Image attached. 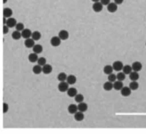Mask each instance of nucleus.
Instances as JSON below:
<instances>
[{"label": "nucleus", "mask_w": 146, "mask_h": 134, "mask_svg": "<svg viewBox=\"0 0 146 134\" xmlns=\"http://www.w3.org/2000/svg\"><path fill=\"white\" fill-rule=\"evenodd\" d=\"M69 85L70 84L67 81H62L58 84V90L60 92H67V90L69 89Z\"/></svg>", "instance_id": "f257e3e1"}, {"label": "nucleus", "mask_w": 146, "mask_h": 134, "mask_svg": "<svg viewBox=\"0 0 146 134\" xmlns=\"http://www.w3.org/2000/svg\"><path fill=\"white\" fill-rule=\"evenodd\" d=\"M61 38L59 36H53L50 40V44L52 45L53 47H57L61 44Z\"/></svg>", "instance_id": "f03ea898"}, {"label": "nucleus", "mask_w": 146, "mask_h": 134, "mask_svg": "<svg viewBox=\"0 0 146 134\" xmlns=\"http://www.w3.org/2000/svg\"><path fill=\"white\" fill-rule=\"evenodd\" d=\"M112 66H113V69L115 70V71H122L124 65L121 61H114Z\"/></svg>", "instance_id": "7ed1b4c3"}, {"label": "nucleus", "mask_w": 146, "mask_h": 134, "mask_svg": "<svg viewBox=\"0 0 146 134\" xmlns=\"http://www.w3.org/2000/svg\"><path fill=\"white\" fill-rule=\"evenodd\" d=\"M103 6H104V5L99 1V2H94L92 8H93L94 12H101L102 9H103Z\"/></svg>", "instance_id": "20e7f679"}, {"label": "nucleus", "mask_w": 146, "mask_h": 134, "mask_svg": "<svg viewBox=\"0 0 146 134\" xmlns=\"http://www.w3.org/2000/svg\"><path fill=\"white\" fill-rule=\"evenodd\" d=\"M131 91H132V89L130 87H128V86H123V88H122V89L120 90V92H121L122 96H124V97L130 96V94H131Z\"/></svg>", "instance_id": "39448f33"}, {"label": "nucleus", "mask_w": 146, "mask_h": 134, "mask_svg": "<svg viewBox=\"0 0 146 134\" xmlns=\"http://www.w3.org/2000/svg\"><path fill=\"white\" fill-rule=\"evenodd\" d=\"M132 68H133V71H140V70L142 69V64L141 62H139V61H135V62L132 63Z\"/></svg>", "instance_id": "423d86ee"}, {"label": "nucleus", "mask_w": 146, "mask_h": 134, "mask_svg": "<svg viewBox=\"0 0 146 134\" xmlns=\"http://www.w3.org/2000/svg\"><path fill=\"white\" fill-rule=\"evenodd\" d=\"M21 33H22V37H23V38L28 39V38H30V37L32 36V33H33V32H31L30 29L25 28L23 31H21Z\"/></svg>", "instance_id": "0eeeda50"}, {"label": "nucleus", "mask_w": 146, "mask_h": 134, "mask_svg": "<svg viewBox=\"0 0 146 134\" xmlns=\"http://www.w3.org/2000/svg\"><path fill=\"white\" fill-rule=\"evenodd\" d=\"M24 44H25V46H26L27 48H33V47H34V45H35V40L33 38H28V39H26V40H25Z\"/></svg>", "instance_id": "6e6552de"}, {"label": "nucleus", "mask_w": 146, "mask_h": 134, "mask_svg": "<svg viewBox=\"0 0 146 134\" xmlns=\"http://www.w3.org/2000/svg\"><path fill=\"white\" fill-rule=\"evenodd\" d=\"M117 4H116L115 2H111L109 5L107 6V10L109 11L110 13H114V12H116L117 11Z\"/></svg>", "instance_id": "1a4fd4ad"}, {"label": "nucleus", "mask_w": 146, "mask_h": 134, "mask_svg": "<svg viewBox=\"0 0 146 134\" xmlns=\"http://www.w3.org/2000/svg\"><path fill=\"white\" fill-rule=\"evenodd\" d=\"M16 24H17L16 19L13 18V17H10V18L7 19V23H6V25L9 27V28H12V27H15V26H16Z\"/></svg>", "instance_id": "9d476101"}, {"label": "nucleus", "mask_w": 146, "mask_h": 134, "mask_svg": "<svg viewBox=\"0 0 146 134\" xmlns=\"http://www.w3.org/2000/svg\"><path fill=\"white\" fill-rule=\"evenodd\" d=\"M77 111H79V110H78V105H75V104H70V105L68 106V112L70 114H75Z\"/></svg>", "instance_id": "9b49d317"}, {"label": "nucleus", "mask_w": 146, "mask_h": 134, "mask_svg": "<svg viewBox=\"0 0 146 134\" xmlns=\"http://www.w3.org/2000/svg\"><path fill=\"white\" fill-rule=\"evenodd\" d=\"M12 14H13V11L11 8L6 7V8L3 9V16L6 17V18H10V17L12 16Z\"/></svg>", "instance_id": "f8f14e48"}, {"label": "nucleus", "mask_w": 146, "mask_h": 134, "mask_svg": "<svg viewBox=\"0 0 146 134\" xmlns=\"http://www.w3.org/2000/svg\"><path fill=\"white\" fill-rule=\"evenodd\" d=\"M58 36L61 38V40H67L69 37V33H68V31H66V30H61V31H59Z\"/></svg>", "instance_id": "ddd939ff"}, {"label": "nucleus", "mask_w": 146, "mask_h": 134, "mask_svg": "<svg viewBox=\"0 0 146 134\" xmlns=\"http://www.w3.org/2000/svg\"><path fill=\"white\" fill-rule=\"evenodd\" d=\"M78 94L77 92V89L76 88H69L68 90H67V95L69 96V97H75L76 95Z\"/></svg>", "instance_id": "4468645a"}, {"label": "nucleus", "mask_w": 146, "mask_h": 134, "mask_svg": "<svg viewBox=\"0 0 146 134\" xmlns=\"http://www.w3.org/2000/svg\"><path fill=\"white\" fill-rule=\"evenodd\" d=\"M38 54H36V53H30L29 54V56H28V60L30 61L31 63H34V62H37L38 61V59H39V57L37 56Z\"/></svg>", "instance_id": "2eb2a0df"}, {"label": "nucleus", "mask_w": 146, "mask_h": 134, "mask_svg": "<svg viewBox=\"0 0 146 134\" xmlns=\"http://www.w3.org/2000/svg\"><path fill=\"white\" fill-rule=\"evenodd\" d=\"M103 88H104V90H106V91H110V90H112V88H114L113 82H111V81L108 80L107 82H105V83L103 84Z\"/></svg>", "instance_id": "dca6fc26"}, {"label": "nucleus", "mask_w": 146, "mask_h": 134, "mask_svg": "<svg viewBox=\"0 0 146 134\" xmlns=\"http://www.w3.org/2000/svg\"><path fill=\"white\" fill-rule=\"evenodd\" d=\"M74 119L76 120V121H82V120L84 119V114L83 112L81 111H77L75 114H74Z\"/></svg>", "instance_id": "f3484780"}, {"label": "nucleus", "mask_w": 146, "mask_h": 134, "mask_svg": "<svg viewBox=\"0 0 146 134\" xmlns=\"http://www.w3.org/2000/svg\"><path fill=\"white\" fill-rule=\"evenodd\" d=\"M129 78L131 81H137L139 79V74H138L137 71H132L131 73L129 74Z\"/></svg>", "instance_id": "a211bd4d"}, {"label": "nucleus", "mask_w": 146, "mask_h": 134, "mask_svg": "<svg viewBox=\"0 0 146 134\" xmlns=\"http://www.w3.org/2000/svg\"><path fill=\"white\" fill-rule=\"evenodd\" d=\"M113 85H114V89L117 90V91H120V90L123 88V83H122V81H120V80H116L113 83Z\"/></svg>", "instance_id": "6ab92c4d"}, {"label": "nucleus", "mask_w": 146, "mask_h": 134, "mask_svg": "<svg viewBox=\"0 0 146 134\" xmlns=\"http://www.w3.org/2000/svg\"><path fill=\"white\" fill-rule=\"evenodd\" d=\"M42 68L44 74H50L52 72V66L50 64H45L44 66H42Z\"/></svg>", "instance_id": "aec40b11"}, {"label": "nucleus", "mask_w": 146, "mask_h": 134, "mask_svg": "<svg viewBox=\"0 0 146 134\" xmlns=\"http://www.w3.org/2000/svg\"><path fill=\"white\" fill-rule=\"evenodd\" d=\"M113 66H111V65H106V66H104L103 68V72L105 74H107V75H109V74L113 73Z\"/></svg>", "instance_id": "412c9836"}, {"label": "nucleus", "mask_w": 146, "mask_h": 134, "mask_svg": "<svg viewBox=\"0 0 146 134\" xmlns=\"http://www.w3.org/2000/svg\"><path fill=\"white\" fill-rule=\"evenodd\" d=\"M76 80H77V78H76L75 75H68V76H67L66 81L68 82L70 85H73V84L76 83Z\"/></svg>", "instance_id": "4be33fe9"}, {"label": "nucleus", "mask_w": 146, "mask_h": 134, "mask_svg": "<svg viewBox=\"0 0 146 134\" xmlns=\"http://www.w3.org/2000/svg\"><path fill=\"white\" fill-rule=\"evenodd\" d=\"M33 72H34V74H40L41 72H43V68L41 65L37 64V65H34L33 66Z\"/></svg>", "instance_id": "5701e85b"}, {"label": "nucleus", "mask_w": 146, "mask_h": 134, "mask_svg": "<svg viewBox=\"0 0 146 134\" xmlns=\"http://www.w3.org/2000/svg\"><path fill=\"white\" fill-rule=\"evenodd\" d=\"M87 109H88V106L85 102H80V103H78V110H79V111L85 112Z\"/></svg>", "instance_id": "b1692460"}, {"label": "nucleus", "mask_w": 146, "mask_h": 134, "mask_svg": "<svg viewBox=\"0 0 146 134\" xmlns=\"http://www.w3.org/2000/svg\"><path fill=\"white\" fill-rule=\"evenodd\" d=\"M43 51V47L41 46L40 44H35L34 47H33V52L36 53V54H40Z\"/></svg>", "instance_id": "393cba45"}, {"label": "nucleus", "mask_w": 146, "mask_h": 134, "mask_svg": "<svg viewBox=\"0 0 146 134\" xmlns=\"http://www.w3.org/2000/svg\"><path fill=\"white\" fill-rule=\"evenodd\" d=\"M22 37V33L18 30H15L14 32H12V38L14 40H19V39Z\"/></svg>", "instance_id": "a878e982"}, {"label": "nucleus", "mask_w": 146, "mask_h": 134, "mask_svg": "<svg viewBox=\"0 0 146 134\" xmlns=\"http://www.w3.org/2000/svg\"><path fill=\"white\" fill-rule=\"evenodd\" d=\"M122 71H123L124 73L127 75V74H130L132 71H133V68H132V66H130V65H124Z\"/></svg>", "instance_id": "bb28decb"}, {"label": "nucleus", "mask_w": 146, "mask_h": 134, "mask_svg": "<svg viewBox=\"0 0 146 134\" xmlns=\"http://www.w3.org/2000/svg\"><path fill=\"white\" fill-rule=\"evenodd\" d=\"M67 76H68V75H66V74L64 73V72H61V73H59V74H58V76H57V79L59 80V82L66 81Z\"/></svg>", "instance_id": "cd10ccee"}, {"label": "nucleus", "mask_w": 146, "mask_h": 134, "mask_svg": "<svg viewBox=\"0 0 146 134\" xmlns=\"http://www.w3.org/2000/svg\"><path fill=\"white\" fill-rule=\"evenodd\" d=\"M129 87L131 88L132 90H137L138 87H139V84H138L137 81H131L129 84Z\"/></svg>", "instance_id": "c85d7f7f"}, {"label": "nucleus", "mask_w": 146, "mask_h": 134, "mask_svg": "<svg viewBox=\"0 0 146 134\" xmlns=\"http://www.w3.org/2000/svg\"><path fill=\"white\" fill-rule=\"evenodd\" d=\"M32 38L34 39L35 41L39 40V39L41 38V33L39 32V31H34V32L32 33Z\"/></svg>", "instance_id": "c756f323"}, {"label": "nucleus", "mask_w": 146, "mask_h": 134, "mask_svg": "<svg viewBox=\"0 0 146 134\" xmlns=\"http://www.w3.org/2000/svg\"><path fill=\"white\" fill-rule=\"evenodd\" d=\"M74 98H75V101L77 102V103L83 102V100H84V96L82 95V94H77V95H76Z\"/></svg>", "instance_id": "7c9ffc66"}, {"label": "nucleus", "mask_w": 146, "mask_h": 134, "mask_svg": "<svg viewBox=\"0 0 146 134\" xmlns=\"http://www.w3.org/2000/svg\"><path fill=\"white\" fill-rule=\"evenodd\" d=\"M125 76H126V74L124 73L123 71H122V72H118V74H117V80L123 81V80L125 79Z\"/></svg>", "instance_id": "2f4dec72"}, {"label": "nucleus", "mask_w": 146, "mask_h": 134, "mask_svg": "<svg viewBox=\"0 0 146 134\" xmlns=\"http://www.w3.org/2000/svg\"><path fill=\"white\" fill-rule=\"evenodd\" d=\"M108 80L109 81H111V82H115L116 80H117V75H115V74H113V73H111V74H109L108 75Z\"/></svg>", "instance_id": "473e14b6"}, {"label": "nucleus", "mask_w": 146, "mask_h": 134, "mask_svg": "<svg viewBox=\"0 0 146 134\" xmlns=\"http://www.w3.org/2000/svg\"><path fill=\"white\" fill-rule=\"evenodd\" d=\"M15 28H16V30L20 31V32H21V31H23V30L25 29V28H24V24H23V23H20V22L17 23L16 26H15Z\"/></svg>", "instance_id": "72a5a7b5"}, {"label": "nucleus", "mask_w": 146, "mask_h": 134, "mask_svg": "<svg viewBox=\"0 0 146 134\" xmlns=\"http://www.w3.org/2000/svg\"><path fill=\"white\" fill-rule=\"evenodd\" d=\"M37 63H38L39 65H41V66H44L45 64H47L46 58H44V57H40V58L38 59V61H37Z\"/></svg>", "instance_id": "f704fd0d"}, {"label": "nucleus", "mask_w": 146, "mask_h": 134, "mask_svg": "<svg viewBox=\"0 0 146 134\" xmlns=\"http://www.w3.org/2000/svg\"><path fill=\"white\" fill-rule=\"evenodd\" d=\"M100 2H101L104 6H108V5L111 3V1H110V0H100Z\"/></svg>", "instance_id": "c9c22d12"}, {"label": "nucleus", "mask_w": 146, "mask_h": 134, "mask_svg": "<svg viewBox=\"0 0 146 134\" xmlns=\"http://www.w3.org/2000/svg\"><path fill=\"white\" fill-rule=\"evenodd\" d=\"M8 110V105L6 103H3V113H6Z\"/></svg>", "instance_id": "e433bc0d"}, {"label": "nucleus", "mask_w": 146, "mask_h": 134, "mask_svg": "<svg viewBox=\"0 0 146 134\" xmlns=\"http://www.w3.org/2000/svg\"><path fill=\"white\" fill-rule=\"evenodd\" d=\"M8 29H9V27L7 26V25H4V26H3V33L7 34V33H8Z\"/></svg>", "instance_id": "4c0bfd02"}, {"label": "nucleus", "mask_w": 146, "mask_h": 134, "mask_svg": "<svg viewBox=\"0 0 146 134\" xmlns=\"http://www.w3.org/2000/svg\"><path fill=\"white\" fill-rule=\"evenodd\" d=\"M123 1H124V0H114V2H115L117 5L122 4V3H123Z\"/></svg>", "instance_id": "58836bf2"}, {"label": "nucleus", "mask_w": 146, "mask_h": 134, "mask_svg": "<svg viewBox=\"0 0 146 134\" xmlns=\"http://www.w3.org/2000/svg\"><path fill=\"white\" fill-rule=\"evenodd\" d=\"M92 1H93V3H94V2H99L100 0H92Z\"/></svg>", "instance_id": "ea45409f"}, {"label": "nucleus", "mask_w": 146, "mask_h": 134, "mask_svg": "<svg viewBox=\"0 0 146 134\" xmlns=\"http://www.w3.org/2000/svg\"><path fill=\"white\" fill-rule=\"evenodd\" d=\"M7 2V0H3V3H6Z\"/></svg>", "instance_id": "a19ab883"}, {"label": "nucleus", "mask_w": 146, "mask_h": 134, "mask_svg": "<svg viewBox=\"0 0 146 134\" xmlns=\"http://www.w3.org/2000/svg\"><path fill=\"white\" fill-rule=\"evenodd\" d=\"M145 45H146V43H145Z\"/></svg>", "instance_id": "79ce46f5"}]
</instances>
